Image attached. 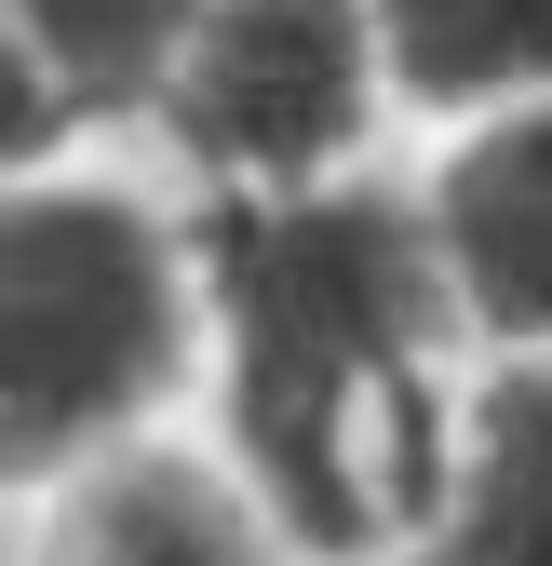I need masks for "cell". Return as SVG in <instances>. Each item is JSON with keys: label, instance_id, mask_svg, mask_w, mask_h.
<instances>
[{"label": "cell", "instance_id": "cell-1", "mask_svg": "<svg viewBox=\"0 0 552 566\" xmlns=\"http://www.w3.org/2000/svg\"><path fill=\"white\" fill-rule=\"evenodd\" d=\"M216 270V446L269 485L323 566H378L458 485L471 378L418 176H323V189H202Z\"/></svg>", "mask_w": 552, "mask_h": 566}, {"label": "cell", "instance_id": "cell-3", "mask_svg": "<svg viewBox=\"0 0 552 566\" xmlns=\"http://www.w3.org/2000/svg\"><path fill=\"white\" fill-rule=\"evenodd\" d=\"M404 122L378 0H216L189 28L149 135L189 189H323L364 176L378 135Z\"/></svg>", "mask_w": 552, "mask_h": 566}, {"label": "cell", "instance_id": "cell-4", "mask_svg": "<svg viewBox=\"0 0 552 566\" xmlns=\"http://www.w3.org/2000/svg\"><path fill=\"white\" fill-rule=\"evenodd\" d=\"M28 566H323L269 485L216 446V432H135L108 459H82L67 485H41V553Z\"/></svg>", "mask_w": 552, "mask_h": 566}, {"label": "cell", "instance_id": "cell-5", "mask_svg": "<svg viewBox=\"0 0 552 566\" xmlns=\"http://www.w3.org/2000/svg\"><path fill=\"white\" fill-rule=\"evenodd\" d=\"M418 202H432L471 350L486 365L499 350H552V95L445 122V149L418 163Z\"/></svg>", "mask_w": 552, "mask_h": 566}, {"label": "cell", "instance_id": "cell-7", "mask_svg": "<svg viewBox=\"0 0 552 566\" xmlns=\"http://www.w3.org/2000/svg\"><path fill=\"white\" fill-rule=\"evenodd\" d=\"M378 566H552V350H499L471 378L458 485Z\"/></svg>", "mask_w": 552, "mask_h": 566}, {"label": "cell", "instance_id": "cell-6", "mask_svg": "<svg viewBox=\"0 0 552 566\" xmlns=\"http://www.w3.org/2000/svg\"><path fill=\"white\" fill-rule=\"evenodd\" d=\"M0 14H14V176H28L67 163V135L149 122L216 0H0Z\"/></svg>", "mask_w": 552, "mask_h": 566}, {"label": "cell", "instance_id": "cell-2", "mask_svg": "<svg viewBox=\"0 0 552 566\" xmlns=\"http://www.w3.org/2000/svg\"><path fill=\"white\" fill-rule=\"evenodd\" d=\"M216 378L202 217H162L108 163H28L0 202V446L28 485L162 432Z\"/></svg>", "mask_w": 552, "mask_h": 566}, {"label": "cell", "instance_id": "cell-8", "mask_svg": "<svg viewBox=\"0 0 552 566\" xmlns=\"http://www.w3.org/2000/svg\"><path fill=\"white\" fill-rule=\"evenodd\" d=\"M404 122H486L552 95V0H378Z\"/></svg>", "mask_w": 552, "mask_h": 566}]
</instances>
